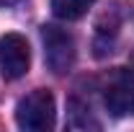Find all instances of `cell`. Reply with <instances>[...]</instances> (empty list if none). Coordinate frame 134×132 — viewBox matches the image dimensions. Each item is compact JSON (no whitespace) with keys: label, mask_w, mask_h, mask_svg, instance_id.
<instances>
[{"label":"cell","mask_w":134,"mask_h":132,"mask_svg":"<svg viewBox=\"0 0 134 132\" xmlns=\"http://www.w3.org/2000/svg\"><path fill=\"white\" fill-rule=\"evenodd\" d=\"M54 96L49 91L39 88V91H31L29 96L18 101L16 106V122L21 130L29 132H47L54 127Z\"/></svg>","instance_id":"obj_1"},{"label":"cell","mask_w":134,"mask_h":132,"mask_svg":"<svg viewBox=\"0 0 134 132\" xmlns=\"http://www.w3.org/2000/svg\"><path fill=\"white\" fill-rule=\"evenodd\" d=\"M41 39H44V57H47L49 70L57 73V75L67 73L72 67V62H75V42H72V36L59 26H44Z\"/></svg>","instance_id":"obj_4"},{"label":"cell","mask_w":134,"mask_h":132,"mask_svg":"<svg viewBox=\"0 0 134 132\" xmlns=\"http://www.w3.org/2000/svg\"><path fill=\"white\" fill-rule=\"evenodd\" d=\"M29 65H31L29 42L21 34L0 36V75L5 80H18L29 73Z\"/></svg>","instance_id":"obj_3"},{"label":"cell","mask_w":134,"mask_h":132,"mask_svg":"<svg viewBox=\"0 0 134 132\" xmlns=\"http://www.w3.org/2000/svg\"><path fill=\"white\" fill-rule=\"evenodd\" d=\"M103 104L111 116L134 114V70L116 67L103 80Z\"/></svg>","instance_id":"obj_2"},{"label":"cell","mask_w":134,"mask_h":132,"mask_svg":"<svg viewBox=\"0 0 134 132\" xmlns=\"http://www.w3.org/2000/svg\"><path fill=\"white\" fill-rule=\"evenodd\" d=\"M21 0H0V8H10V5H16Z\"/></svg>","instance_id":"obj_7"},{"label":"cell","mask_w":134,"mask_h":132,"mask_svg":"<svg viewBox=\"0 0 134 132\" xmlns=\"http://www.w3.org/2000/svg\"><path fill=\"white\" fill-rule=\"evenodd\" d=\"M93 3L96 0H52V11L62 21H77L93 8Z\"/></svg>","instance_id":"obj_5"},{"label":"cell","mask_w":134,"mask_h":132,"mask_svg":"<svg viewBox=\"0 0 134 132\" xmlns=\"http://www.w3.org/2000/svg\"><path fill=\"white\" fill-rule=\"evenodd\" d=\"M67 109H70V116H67V127H72V130H88V127L98 130V127H100L98 122H96V119L90 116V109L85 106L83 101L70 99Z\"/></svg>","instance_id":"obj_6"}]
</instances>
